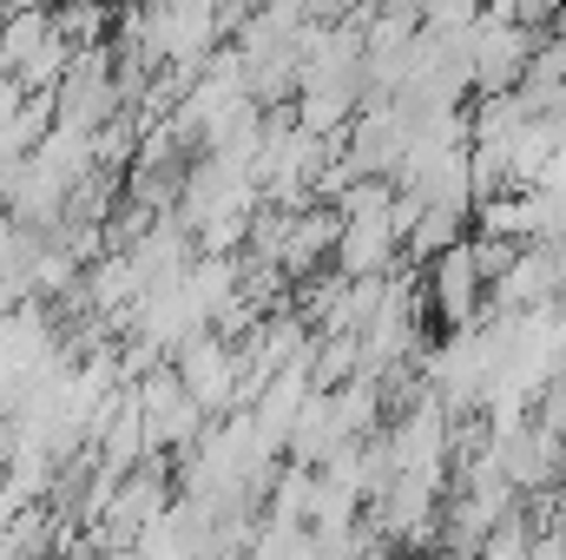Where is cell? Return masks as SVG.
Masks as SVG:
<instances>
[{
	"mask_svg": "<svg viewBox=\"0 0 566 560\" xmlns=\"http://www.w3.org/2000/svg\"><path fill=\"white\" fill-rule=\"evenodd\" d=\"M468 73H474V93H514L527 73H534V27L507 20V13H481L468 27Z\"/></svg>",
	"mask_w": 566,
	"mask_h": 560,
	"instance_id": "obj_2",
	"label": "cell"
},
{
	"mask_svg": "<svg viewBox=\"0 0 566 560\" xmlns=\"http://www.w3.org/2000/svg\"><path fill=\"white\" fill-rule=\"evenodd\" d=\"M481 290H488V271L474 258V245H448L441 265L428 271V297H434V317L448 330H468L481 317Z\"/></svg>",
	"mask_w": 566,
	"mask_h": 560,
	"instance_id": "obj_7",
	"label": "cell"
},
{
	"mask_svg": "<svg viewBox=\"0 0 566 560\" xmlns=\"http://www.w3.org/2000/svg\"><path fill=\"white\" fill-rule=\"evenodd\" d=\"M554 495H560V508H566V462H560V475H554Z\"/></svg>",
	"mask_w": 566,
	"mask_h": 560,
	"instance_id": "obj_13",
	"label": "cell"
},
{
	"mask_svg": "<svg viewBox=\"0 0 566 560\" xmlns=\"http://www.w3.org/2000/svg\"><path fill=\"white\" fill-rule=\"evenodd\" d=\"M251 560H329L316 528H283V521H264V535L251 541Z\"/></svg>",
	"mask_w": 566,
	"mask_h": 560,
	"instance_id": "obj_10",
	"label": "cell"
},
{
	"mask_svg": "<svg viewBox=\"0 0 566 560\" xmlns=\"http://www.w3.org/2000/svg\"><path fill=\"white\" fill-rule=\"evenodd\" d=\"M416 13H422V27H448V33H468L481 13H488V0H416Z\"/></svg>",
	"mask_w": 566,
	"mask_h": 560,
	"instance_id": "obj_11",
	"label": "cell"
},
{
	"mask_svg": "<svg viewBox=\"0 0 566 560\" xmlns=\"http://www.w3.org/2000/svg\"><path fill=\"white\" fill-rule=\"evenodd\" d=\"M310 501H316V468H303V462L277 468V481H271V521L310 528Z\"/></svg>",
	"mask_w": 566,
	"mask_h": 560,
	"instance_id": "obj_9",
	"label": "cell"
},
{
	"mask_svg": "<svg viewBox=\"0 0 566 560\" xmlns=\"http://www.w3.org/2000/svg\"><path fill=\"white\" fill-rule=\"evenodd\" d=\"M139 409H145V435H151V455H171V448H198V435L211 428L205 416V403L185 390V376H178V363H158V370H145L139 383Z\"/></svg>",
	"mask_w": 566,
	"mask_h": 560,
	"instance_id": "obj_3",
	"label": "cell"
},
{
	"mask_svg": "<svg viewBox=\"0 0 566 560\" xmlns=\"http://www.w3.org/2000/svg\"><path fill=\"white\" fill-rule=\"evenodd\" d=\"M566 0H494V13H507V20H521V27H541V20H554Z\"/></svg>",
	"mask_w": 566,
	"mask_h": 560,
	"instance_id": "obj_12",
	"label": "cell"
},
{
	"mask_svg": "<svg viewBox=\"0 0 566 560\" xmlns=\"http://www.w3.org/2000/svg\"><path fill=\"white\" fill-rule=\"evenodd\" d=\"M7 7H53V0H7Z\"/></svg>",
	"mask_w": 566,
	"mask_h": 560,
	"instance_id": "obj_14",
	"label": "cell"
},
{
	"mask_svg": "<svg viewBox=\"0 0 566 560\" xmlns=\"http://www.w3.org/2000/svg\"><path fill=\"white\" fill-rule=\"evenodd\" d=\"M171 508V481H165V468H158V455L133 468V475H119V488H113V501H106V515L93 521V541L99 548H133L145 528L158 521Z\"/></svg>",
	"mask_w": 566,
	"mask_h": 560,
	"instance_id": "obj_5",
	"label": "cell"
},
{
	"mask_svg": "<svg viewBox=\"0 0 566 560\" xmlns=\"http://www.w3.org/2000/svg\"><path fill=\"white\" fill-rule=\"evenodd\" d=\"M389 455H396V475H434L448 468V403H409L402 416L389 422Z\"/></svg>",
	"mask_w": 566,
	"mask_h": 560,
	"instance_id": "obj_6",
	"label": "cell"
},
{
	"mask_svg": "<svg viewBox=\"0 0 566 560\" xmlns=\"http://www.w3.org/2000/svg\"><path fill=\"white\" fill-rule=\"evenodd\" d=\"M126 100H133V86H126V73L113 66L106 46H80L73 73L53 86V113H60V126H80V133H106V126L126 113Z\"/></svg>",
	"mask_w": 566,
	"mask_h": 560,
	"instance_id": "obj_1",
	"label": "cell"
},
{
	"mask_svg": "<svg viewBox=\"0 0 566 560\" xmlns=\"http://www.w3.org/2000/svg\"><path fill=\"white\" fill-rule=\"evenodd\" d=\"M171 363H178L185 390L205 403V416H224V409H238V396H244V343H238V336H218V330H205V336H198V343H185Z\"/></svg>",
	"mask_w": 566,
	"mask_h": 560,
	"instance_id": "obj_4",
	"label": "cell"
},
{
	"mask_svg": "<svg viewBox=\"0 0 566 560\" xmlns=\"http://www.w3.org/2000/svg\"><path fill=\"white\" fill-rule=\"evenodd\" d=\"M560 283V251H521L501 278H494V303L501 310H547Z\"/></svg>",
	"mask_w": 566,
	"mask_h": 560,
	"instance_id": "obj_8",
	"label": "cell"
}]
</instances>
